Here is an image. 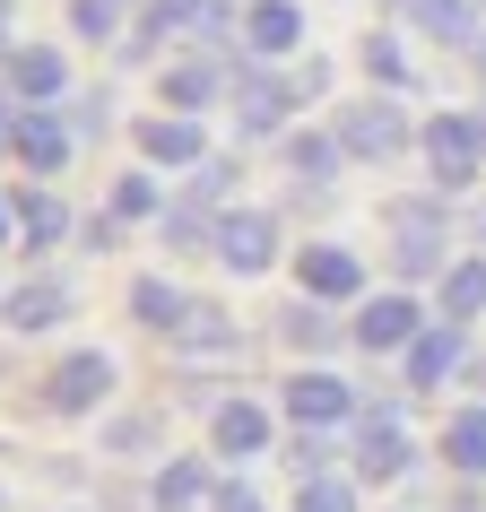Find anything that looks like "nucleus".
Returning <instances> with one entry per match:
<instances>
[{
	"label": "nucleus",
	"mask_w": 486,
	"mask_h": 512,
	"mask_svg": "<svg viewBox=\"0 0 486 512\" xmlns=\"http://www.w3.org/2000/svg\"><path fill=\"white\" fill-rule=\"evenodd\" d=\"M330 139L348 148V157H365V165H382V157H400L408 139V113L391 105V96H356V105H339V122H330Z\"/></svg>",
	"instance_id": "f257e3e1"
},
{
	"label": "nucleus",
	"mask_w": 486,
	"mask_h": 512,
	"mask_svg": "<svg viewBox=\"0 0 486 512\" xmlns=\"http://www.w3.org/2000/svg\"><path fill=\"white\" fill-rule=\"evenodd\" d=\"M417 148H426V174L443 191H460L469 174L486 165V139H478V113H434L426 131H417Z\"/></svg>",
	"instance_id": "f03ea898"
},
{
	"label": "nucleus",
	"mask_w": 486,
	"mask_h": 512,
	"mask_svg": "<svg viewBox=\"0 0 486 512\" xmlns=\"http://www.w3.org/2000/svg\"><path fill=\"white\" fill-rule=\"evenodd\" d=\"M209 243H217V261H226L235 278H261L278 261V217L270 209H226L209 226Z\"/></svg>",
	"instance_id": "7ed1b4c3"
},
{
	"label": "nucleus",
	"mask_w": 486,
	"mask_h": 512,
	"mask_svg": "<svg viewBox=\"0 0 486 512\" xmlns=\"http://www.w3.org/2000/svg\"><path fill=\"white\" fill-rule=\"evenodd\" d=\"M296 278H304V296H313V304L365 296V261H356V252H339V243H304V252H296Z\"/></svg>",
	"instance_id": "20e7f679"
},
{
	"label": "nucleus",
	"mask_w": 486,
	"mask_h": 512,
	"mask_svg": "<svg viewBox=\"0 0 486 512\" xmlns=\"http://www.w3.org/2000/svg\"><path fill=\"white\" fill-rule=\"evenodd\" d=\"M113 391V356L105 348H79V356H61L53 365V382H44V400L53 408H70V417H87V408Z\"/></svg>",
	"instance_id": "39448f33"
},
{
	"label": "nucleus",
	"mask_w": 486,
	"mask_h": 512,
	"mask_svg": "<svg viewBox=\"0 0 486 512\" xmlns=\"http://www.w3.org/2000/svg\"><path fill=\"white\" fill-rule=\"evenodd\" d=\"M400 469H408V434H400V417H391V408H365V417H356V478L382 486V478H400Z\"/></svg>",
	"instance_id": "423d86ee"
},
{
	"label": "nucleus",
	"mask_w": 486,
	"mask_h": 512,
	"mask_svg": "<svg viewBox=\"0 0 486 512\" xmlns=\"http://www.w3.org/2000/svg\"><path fill=\"white\" fill-rule=\"evenodd\" d=\"M391 261H400V278H434V270H443V209H434V200H408V209H400Z\"/></svg>",
	"instance_id": "0eeeda50"
},
{
	"label": "nucleus",
	"mask_w": 486,
	"mask_h": 512,
	"mask_svg": "<svg viewBox=\"0 0 486 512\" xmlns=\"http://www.w3.org/2000/svg\"><path fill=\"white\" fill-rule=\"evenodd\" d=\"M417 330H426L417 296H365L356 304V348H408Z\"/></svg>",
	"instance_id": "6e6552de"
},
{
	"label": "nucleus",
	"mask_w": 486,
	"mask_h": 512,
	"mask_svg": "<svg viewBox=\"0 0 486 512\" xmlns=\"http://www.w3.org/2000/svg\"><path fill=\"white\" fill-rule=\"evenodd\" d=\"M287 417H296V426H348L356 391L339 374H296V382H287Z\"/></svg>",
	"instance_id": "1a4fd4ad"
},
{
	"label": "nucleus",
	"mask_w": 486,
	"mask_h": 512,
	"mask_svg": "<svg viewBox=\"0 0 486 512\" xmlns=\"http://www.w3.org/2000/svg\"><path fill=\"white\" fill-rule=\"evenodd\" d=\"M0 322H9V330H53V322H70V287H61V278H27V287H9V296H0Z\"/></svg>",
	"instance_id": "9d476101"
},
{
	"label": "nucleus",
	"mask_w": 486,
	"mask_h": 512,
	"mask_svg": "<svg viewBox=\"0 0 486 512\" xmlns=\"http://www.w3.org/2000/svg\"><path fill=\"white\" fill-rule=\"evenodd\" d=\"M61 87H70V61L53 44H18L9 53V96H27V105H53Z\"/></svg>",
	"instance_id": "9b49d317"
},
{
	"label": "nucleus",
	"mask_w": 486,
	"mask_h": 512,
	"mask_svg": "<svg viewBox=\"0 0 486 512\" xmlns=\"http://www.w3.org/2000/svg\"><path fill=\"white\" fill-rule=\"evenodd\" d=\"M139 157H148V165H200V157H209V139H200L191 113H157V122H139Z\"/></svg>",
	"instance_id": "f8f14e48"
},
{
	"label": "nucleus",
	"mask_w": 486,
	"mask_h": 512,
	"mask_svg": "<svg viewBox=\"0 0 486 512\" xmlns=\"http://www.w3.org/2000/svg\"><path fill=\"white\" fill-rule=\"evenodd\" d=\"M408 382H417V391H434V382H452L460 374V322H443V330H417V339H408Z\"/></svg>",
	"instance_id": "ddd939ff"
},
{
	"label": "nucleus",
	"mask_w": 486,
	"mask_h": 512,
	"mask_svg": "<svg viewBox=\"0 0 486 512\" xmlns=\"http://www.w3.org/2000/svg\"><path fill=\"white\" fill-rule=\"evenodd\" d=\"M209 443H217L226 460H252V452H270V417H261L252 400H226V408L209 417Z\"/></svg>",
	"instance_id": "4468645a"
},
{
	"label": "nucleus",
	"mask_w": 486,
	"mask_h": 512,
	"mask_svg": "<svg viewBox=\"0 0 486 512\" xmlns=\"http://www.w3.org/2000/svg\"><path fill=\"white\" fill-rule=\"evenodd\" d=\"M296 35H304L296 0H252V9H243V44H252V53H296Z\"/></svg>",
	"instance_id": "2eb2a0df"
},
{
	"label": "nucleus",
	"mask_w": 486,
	"mask_h": 512,
	"mask_svg": "<svg viewBox=\"0 0 486 512\" xmlns=\"http://www.w3.org/2000/svg\"><path fill=\"white\" fill-rule=\"evenodd\" d=\"M9 157H27V165H35V174H61V165H70V131H61L53 113L35 105V113H27V122H18V148H9Z\"/></svg>",
	"instance_id": "dca6fc26"
},
{
	"label": "nucleus",
	"mask_w": 486,
	"mask_h": 512,
	"mask_svg": "<svg viewBox=\"0 0 486 512\" xmlns=\"http://www.w3.org/2000/svg\"><path fill=\"white\" fill-rule=\"evenodd\" d=\"M157 512H209V460H165L157 469Z\"/></svg>",
	"instance_id": "f3484780"
},
{
	"label": "nucleus",
	"mask_w": 486,
	"mask_h": 512,
	"mask_svg": "<svg viewBox=\"0 0 486 512\" xmlns=\"http://www.w3.org/2000/svg\"><path fill=\"white\" fill-rule=\"evenodd\" d=\"M408 27L434 35V44H469V27H478V0H408Z\"/></svg>",
	"instance_id": "a211bd4d"
},
{
	"label": "nucleus",
	"mask_w": 486,
	"mask_h": 512,
	"mask_svg": "<svg viewBox=\"0 0 486 512\" xmlns=\"http://www.w3.org/2000/svg\"><path fill=\"white\" fill-rule=\"evenodd\" d=\"M443 460H452L460 478H486V400L460 408L452 426H443Z\"/></svg>",
	"instance_id": "6ab92c4d"
},
{
	"label": "nucleus",
	"mask_w": 486,
	"mask_h": 512,
	"mask_svg": "<svg viewBox=\"0 0 486 512\" xmlns=\"http://www.w3.org/2000/svg\"><path fill=\"white\" fill-rule=\"evenodd\" d=\"M287 105H296V87H287V79H270V70H252V79H243V131H278Z\"/></svg>",
	"instance_id": "aec40b11"
},
{
	"label": "nucleus",
	"mask_w": 486,
	"mask_h": 512,
	"mask_svg": "<svg viewBox=\"0 0 486 512\" xmlns=\"http://www.w3.org/2000/svg\"><path fill=\"white\" fill-rule=\"evenodd\" d=\"M478 313H486V261L443 270V322H478Z\"/></svg>",
	"instance_id": "412c9836"
},
{
	"label": "nucleus",
	"mask_w": 486,
	"mask_h": 512,
	"mask_svg": "<svg viewBox=\"0 0 486 512\" xmlns=\"http://www.w3.org/2000/svg\"><path fill=\"white\" fill-rule=\"evenodd\" d=\"M217 96V61H174V70H165V105L174 113H200Z\"/></svg>",
	"instance_id": "4be33fe9"
},
{
	"label": "nucleus",
	"mask_w": 486,
	"mask_h": 512,
	"mask_svg": "<svg viewBox=\"0 0 486 512\" xmlns=\"http://www.w3.org/2000/svg\"><path fill=\"white\" fill-rule=\"evenodd\" d=\"M131 313H139V322H148V330H165V339H174V330H183V313H191V304L174 296L165 278H139V287H131Z\"/></svg>",
	"instance_id": "5701e85b"
},
{
	"label": "nucleus",
	"mask_w": 486,
	"mask_h": 512,
	"mask_svg": "<svg viewBox=\"0 0 486 512\" xmlns=\"http://www.w3.org/2000/svg\"><path fill=\"white\" fill-rule=\"evenodd\" d=\"M174 339H183L191 356H226V348H235V322H226V313H209V304H191Z\"/></svg>",
	"instance_id": "b1692460"
},
{
	"label": "nucleus",
	"mask_w": 486,
	"mask_h": 512,
	"mask_svg": "<svg viewBox=\"0 0 486 512\" xmlns=\"http://www.w3.org/2000/svg\"><path fill=\"white\" fill-rule=\"evenodd\" d=\"M339 157H348V148H339V139H322V131H296V139H287V165H296V174H313V183H322Z\"/></svg>",
	"instance_id": "393cba45"
},
{
	"label": "nucleus",
	"mask_w": 486,
	"mask_h": 512,
	"mask_svg": "<svg viewBox=\"0 0 486 512\" xmlns=\"http://www.w3.org/2000/svg\"><path fill=\"white\" fill-rule=\"evenodd\" d=\"M18 226H27L35 243H53L61 226H70V217H61V200H44V191H27V200H18Z\"/></svg>",
	"instance_id": "a878e982"
},
{
	"label": "nucleus",
	"mask_w": 486,
	"mask_h": 512,
	"mask_svg": "<svg viewBox=\"0 0 486 512\" xmlns=\"http://www.w3.org/2000/svg\"><path fill=\"white\" fill-rule=\"evenodd\" d=\"M296 512H356V486H348V478H313V486L296 495Z\"/></svg>",
	"instance_id": "bb28decb"
},
{
	"label": "nucleus",
	"mask_w": 486,
	"mask_h": 512,
	"mask_svg": "<svg viewBox=\"0 0 486 512\" xmlns=\"http://www.w3.org/2000/svg\"><path fill=\"white\" fill-rule=\"evenodd\" d=\"M113 217H157V183L148 174H122L113 183Z\"/></svg>",
	"instance_id": "cd10ccee"
},
{
	"label": "nucleus",
	"mask_w": 486,
	"mask_h": 512,
	"mask_svg": "<svg viewBox=\"0 0 486 512\" xmlns=\"http://www.w3.org/2000/svg\"><path fill=\"white\" fill-rule=\"evenodd\" d=\"M70 27L79 35H113L122 27V0H70Z\"/></svg>",
	"instance_id": "c85d7f7f"
},
{
	"label": "nucleus",
	"mask_w": 486,
	"mask_h": 512,
	"mask_svg": "<svg viewBox=\"0 0 486 512\" xmlns=\"http://www.w3.org/2000/svg\"><path fill=\"white\" fill-rule=\"evenodd\" d=\"M365 61H374V79H382V87H400V79H408V61H400V44H391V35H374V44H365Z\"/></svg>",
	"instance_id": "c756f323"
},
{
	"label": "nucleus",
	"mask_w": 486,
	"mask_h": 512,
	"mask_svg": "<svg viewBox=\"0 0 486 512\" xmlns=\"http://www.w3.org/2000/svg\"><path fill=\"white\" fill-rule=\"evenodd\" d=\"M105 443H113V452H139V443H157V417H122Z\"/></svg>",
	"instance_id": "7c9ffc66"
},
{
	"label": "nucleus",
	"mask_w": 486,
	"mask_h": 512,
	"mask_svg": "<svg viewBox=\"0 0 486 512\" xmlns=\"http://www.w3.org/2000/svg\"><path fill=\"white\" fill-rule=\"evenodd\" d=\"M209 512H261V495H252V486H217Z\"/></svg>",
	"instance_id": "2f4dec72"
},
{
	"label": "nucleus",
	"mask_w": 486,
	"mask_h": 512,
	"mask_svg": "<svg viewBox=\"0 0 486 512\" xmlns=\"http://www.w3.org/2000/svg\"><path fill=\"white\" fill-rule=\"evenodd\" d=\"M18 122H27V113H18V105H0V148H18Z\"/></svg>",
	"instance_id": "473e14b6"
},
{
	"label": "nucleus",
	"mask_w": 486,
	"mask_h": 512,
	"mask_svg": "<svg viewBox=\"0 0 486 512\" xmlns=\"http://www.w3.org/2000/svg\"><path fill=\"white\" fill-rule=\"evenodd\" d=\"M9 226H18V200H0V243H9Z\"/></svg>",
	"instance_id": "72a5a7b5"
},
{
	"label": "nucleus",
	"mask_w": 486,
	"mask_h": 512,
	"mask_svg": "<svg viewBox=\"0 0 486 512\" xmlns=\"http://www.w3.org/2000/svg\"><path fill=\"white\" fill-rule=\"evenodd\" d=\"M0 44H9V0H0Z\"/></svg>",
	"instance_id": "f704fd0d"
},
{
	"label": "nucleus",
	"mask_w": 486,
	"mask_h": 512,
	"mask_svg": "<svg viewBox=\"0 0 486 512\" xmlns=\"http://www.w3.org/2000/svg\"><path fill=\"white\" fill-rule=\"evenodd\" d=\"M478 139H486V113H478Z\"/></svg>",
	"instance_id": "c9c22d12"
},
{
	"label": "nucleus",
	"mask_w": 486,
	"mask_h": 512,
	"mask_svg": "<svg viewBox=\"0 0 486 512\" xmlns=\"http://www.w3.org/2000/svg\"><path fill=\"white\" fill-rule=\"evenodd\" d=\"M478 391H486V365H478Z\"/></svg>",
	"instance_id": "e433bc0d"
},
{
	"label": "nucleus",
	"mask_w": 486,
	"mask_h": 512,
	"mask_svg": "<svg viewBox=\"0 0 486 512\" xmlns=\"http://www.w3.org/2000/svg\"><path fill=\"white\" fill-rule=\"evenodd\" d=\"M478 9H486V0H478Z\"/></svg>",
	"instance_id": "4c0bfd02"
},
{
	"label": "nucleus",
	"mask_w": 486,
	"mask_h": 512,
	"mask_svg": "<svg viewBox=\"0 0 486 512\" xmlns=\"http://www.w3.org/2000/svg\"><path fill=\"white\" fill-rule=\"evenodd\" d=\"M0 512H9V504H0Z\"/></svg>",
	"instance_id": "58836bf2"
}]
</instances>
